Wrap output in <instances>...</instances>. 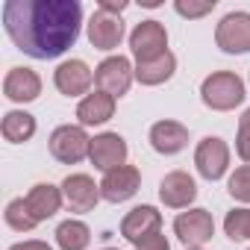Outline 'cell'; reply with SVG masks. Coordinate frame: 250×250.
<instances>
[{"label":"cell","mask_w":250,"mask_h":250,"mask_svg":"<svg viewBox=\"0 0 250 250\" xmlns=\"http://www.w3.org/2000/svg\"><path fill=\"white\" fill-rule=\"evenodd\" d=\"M6 36L33 59H56L74 47L83 27L80 0H6Z\"/></svg>","instance_id":"1"},{"label":"cell","mask_w":250,"mask_h":250,"mask_svg":"<svg viewBox=\"0 0 250 250\" xmlns=\"http://www.w3.org/2000/svg\"><path fill=\"white\" fill-rule=\"evenodd\" d=\"M200 97H203V103H206L209 109H215V112H229V109H235V106L244 103V83H241V77L232 74V71H215V74H209V77L203 80Z\"/></svg>","instance_id":"2"},{"label":"cell","mask_w":250,"mask_h":250,"mask_svg":"<svg viewBox=\"0 0 250 250\" xmlns=\"http://www.w3.org/2000/svg\"><path fill=\"white\" fill-rule=\"evenodd\" d=\"M50 153H53V159H59L65 165H77L91 153V139L85 136L83 127L65 124V127H56L50 133Z\"/></svg>","instance_id":"3"},{"label":"cell","mask_w":250,"mask_h":250,"mask_svg":"<svg viewBox=\"0 0 250 250\" xmlns=\"http://www.w3.org/2000/svg\"><path fill=\"white\" fill-rule=\"evenodd\" d=\"M133 77H136V68L130 65L127 56H109L103 59L97 68H94V83L100 91L112 94V97H121L127 94L130 85H133Z\"/></svg>","instance_id":"4"},{"label":"cell","mask_w":250,"mask_h":250,"mask_svg":"<svg viewBox=\"0 0 250 250\" xmlns=\"http://www.w3.org/2000/svg\"><path fill=\"white\" fill-rule=\"evenodd\" d=\"M130 50L139 62H153L168 53V33L159 21H142L130 33Z\"/></svg>","instance_id":"5"},{"label":"cell","mask_w":250,"mask_h":250,"mask_svg":"<svg viewBox=\"0 0 250 250\" xmlns=\"http://www.w3.org/2000/svg\"><path fill=\"white\" fill-rule=\"evenodd\" d=\"M194 165H197V174L203 180H209V183L221 180L227 174V168H229V147H227V142L218 139V136H206L197 145V150H194Z\"/></svg>","instance_id":"6"},{"label":"cell","mask_w":250,"mask_h":250,"mask_svg":"<svg viewBox=\"0 0 250 250\" xmlns=\"http://www.w3.org/2000/svg\"><path fill=\"white\" fill-rule=\"evenodd\" d=\"M215 42L224 53H247L250 50V12L224 15L215 30Z\"/></svg>","instance_id":"7"},{"label":"cell","mask_w":250,"mask_h":250,"mask_svg":"<svg viewBox=\"0 0 250 250\" xmlns=\"http://www.w3.org/2000/svg\"><path fill=\"white\" fill-rule=\"evenodd\" d=\"M174 232L186 247H203L215 235V221L206 209H188V212L177 215Z\"/></svg>","instance_id":"8"},{"label":"cell","mask_w":250,"mask_h":250,"mask_svg":"<svg viewBox=\"0 0 250 250\" xmlns=\"http://www.w3.org/2000/svg\"><path fill=\"white\" fill-rule=\"evenodd\" d=\"M91 165L103 174L121 168L127 162V142H124L118 133H100L91 139V153H88Z\"/></svg>","instance_id":"9"},{"label":"cell","mask_w":250,"mask_h":250,"mask_svg":"<svg viewBox=\"0 0 250 250\" xmlns=\"http://www.w3.org/2000/svg\"><path fill=\"white\" fill-rule=\"evenodd\" d=\"M156 232H162V215L156 212V206H136L121 221V235L133 244H142Z\"/></svg>","instance_id":"10"},{"label":"cell","mask_w":250,"mask_h":250,"mask_svg":"<svg viewBox=\"0 0 250 250\" xmlns=\"http://www.w3.org/2000/svg\"><path fill=\"white\" fill-rule=\"evenodd\" d=\"M142 186V174L139 168L133 165H121L115 171H109L100 183V197L109 200V203H124V200H130Z\"/></svg>","instance_id":"11"},{"label":"cell","mask_w":250,"mask_h":250,"mask_svg":"<svg viewBox=\"0 0 250 250\" xmlns=\"http://www.w3.org/2000/svg\"><path fill=\"white\" fill-rule=\"evenodd\" d=\"M53 83L65 97H80L91 88L94 83V71L83 62V59H65L56 71H53Z\"/></svg>","instance_id":"12"},{"label":"cell","mask_w":250,"mask_h":250,"mask_svg":"<svg viewBox=\"0 0 250 250\" xmlns=\"http://www.w3.org/2000/svg\"><path fill=\"white\" fill-rule=\"evenodd\" d=\"M62 197L71 212H91L100 200V186L88 174H68L62 183Z\"/></svg>","instance_id":"13"},{"label":"cell","mask_w":250,"mask_h":250,"mask_svg":"<svg viewBox=\"0 0 250 250\" xmlns=\"http://www.w3.org/2000/svg\"><path fill=\"white\" fill-rule=\"evenodd\" d=\"M124 39V21L121 15H112L106 9H97L88 18V42L97 50H115Z\"/></svg>","instance_id":"14"},{"label":"cell","mask_w":250,"mask_h":250,"mask_svg":"<svg viewBox=\"0 0 250 250\" xmlns=\"http://www.w3.org/2000/svg\"><path fill=\"white\" fill-rule=\"evenodd\" d=\"M159 197H162V203L171 206V209H186V206L194 203V197H197V183H194V177L186 174V171H171V174H165V180L159 183Z\"/></svg>","instance_id":"15"},{"label":"cell","mask_w":250,"mask_h":250,"mask_svg":"<svg viewBox=\"0 0 250 250\" xmlns=\"http://www.w3.org/2000/svg\"><path fill=\"white\" fill-rule=\"evenodd\" d=\"M150 145L156 153L162 156H174L180 150H186L188 145V130L180 121H156L150 127Z\"/></svg>","instance_id":"16"},{"label":"cell","mask_w":250,"mask_h":250,"mask_svg":"<svg viewBox=\"0 0 250 250\" xmlns=\"http://www.w3.org/2000/svg\"><path fill=\"white\" fill-rule=\"evenodd\" d=\"M3 94L12 103H30L42 94V77L33 68H12L3 80Z\"/></svg>","instance_id":"17"},{"label":"cell","mask_w":250,"mask_h":250,"mask_svg":"<svg viewBox=\"0 0 250 250\" xmlns=\"http://www.w3.org/2000/svg\"><path fill=\"white\" fill-rule=\"evenodd\" d=\"M24 200H27V206H30V212H33V218H36L39 224L47 221V218H53V215L59 212V206L65 203L62 188H56V186H50V183H39V186H33L30 194H27Z\"/></svg>","instance_id":"18"},{"label":"cell","mask_w":250,"mask_h":250,"mask_svg":"<svg viewBox=\"0 0 250 250\" xmlns=\"http://www.w3.org/2000/svg\"><path fill=\"white\" fill-rule=\"evenodd\" d=\"M115 115V97L106 94V91H94V94H85L77 106V118L83 127H94V124H106L109 118Z\"/></svg>","instance_id":"19"},{"label":"cell","mask_w":250,"mask_h":250,"mask_svg":"<svg viewBox=\"0 0 250 250\" xmlns=\"http://www.w3.org/2000/svg\"><path fill=\"white\" fill-rule=\"evenodd\" d=\"M0 133H3L6 142L12 145H24L36 136V118L30 112H21V109H12L3 115V124H0Z\"/></svg>","instance_id":"20"},{"label":"cell","mask_w":250,"mask_h":250,"mask_svg":"<svg viewBox=\"0 0 250 250\" xmlns=\"http://www.w3.org/2000/svg\"><path fill=\"white\" fill-rule=\"evenodd\" d=\"M174 71H177V59L168 50L165 56H159L153 62H139L136 65V80L142 85H162V83H168L174 77Z\"/></svg>","instance_id":"21"},{"label":"cell","mask_w":250,"mask_h":250,"mask_svg":"<svg viewBox=\"0 0 250 250\" xmlns=\"http://www.w3.org/2000/svg\"><path fill=\"white\" fill-rule=\"evenodd\" d=\"M91 241V229L83 224V221H62L56 227V244L62 250H85Z\"/></svg>","instance_id":"22"},{"label":"cell","mask_w":250,"mask_h":250,"mask_svg":"<svg viewBox=\"0 0 250 250\" xmlns=\"http://www.w3.org/2000/svg\"><path fill=\"white\" fill-rule=\"evenodd\" d=\"M6 224L12 229H18V232H30V229L39 227V221L33 218V212H30V206H27L24 197H15V200L6 203Z\"/></svg>","instance_id":"23"},{"label":"cell","mask_w":250,"mask_h":250,"mask_svg":"<svg viewBox=\"0 0 250 250\" xmlns=\"http://www.w3.org/2000/svg\"><path fill=\"white\" fill-rule=\"evenodd\" d=\"M224 232L232 241H247L250 238V209H232V212H227Z\"/></svg>","instance_id":"24"},{"label":"cell","mask_w":250,"mask_h":250,"mask_svg":"<svg viewBox=\"0 0 250 250\" xmlns=\"http://www.w3.org/2000/svg\"><path fill=\"white\" fill-rule=\"evenodd\" d=\"M227 191H229L232 200H238V203H250V165L235 168V174H232L229 183H227Z\"/></svg>","instance_id":"25"},{"label":"cell","mask_w":250,"mask_h":250,"mask_svg":"<svg viewBox=\"0 0 250 250\" xmlns=\"http://www.w3.org/2000/svg\"><path fill=\"white\" fill-rule=\"evenodd\" d=\"M235 150L238 156L250 165V109L238 118V136H235Z\"/></svg>","instance_id":"26"},{"label":"cell","mask_w":250,"mask_h":250,"mask_svg":"<svg viewBox=\"0 0 250 250\" xmlns=\"http://www.w3.org/2000/svg\"><path fill=\"white\" fill-rule=\"evenodd\" d=\"M174 9H177V15H183V18H203V15H209V12L215 9V0H203V3H191V0H177Z\"/></svg>","instance_id":"27"},{"label":"cell","mask_w":250,"mask_h":250,"mask_svg":"<svg viewBox=\"0 0 250 250\" xmlns=\"http://www.w3.org/2000/svg\"><path fill=\"white\" fill-rule=\"evenodd\" d=\"M136 250H171V244H168V238L162 232H156V235L145 238L142 244H136Z\"/></svg>","instance_id":"28"},{"label":"cell","mask_w":250,"mask_h":250,"mask_svg":"<svg viewBox=\"0 0 250 250\" xmlns=\"http://www.w3.org/2000/svg\"><path fill=\"white\" fill-rule=\"evenodd\" d=\"M127 6H130L127 0H100V6H97V9H106V12H112V15H121Z\"/></svg>","instance_id":"29"},{"label":"cell","mask_w":250,"mask_h":250,"mask_svg":"<svg viewBox=\"0 0 250 250\" xmlns=\"http://www.w3.org/2000/svg\"><path fill=\"white\" fill-rule=\"evenodd\" d=\"M9 250H53V247H50L47 241H36V238H33V241H18V244H12Z\"/></svg>","instance_id":"30"},{"label":"cell","mask_w":250,"mask_h":250,"mask_svg":"<svg viewBox=\"0 0 250 250\" xmlns=\"http://www.w3.org/2000/svg\"><path fill=\"white\" fill-rule=\"evenodd\" d=\"M188 250H203V247H188Z\"/></svg>","instance_id":"31"},{"label":"cell","mask_w":250,"mask_h":250,"mask_svg":"<svg viewBox=\"0 0 250 250\" xmlns=\"http://www.w3.org/2000/svg\"><path fill=\"white\" fill-rule=\"evenodd\" d=\"M103 250H115V247H103Z\"/></svg>","instance_id":"32"}]
</instances>
